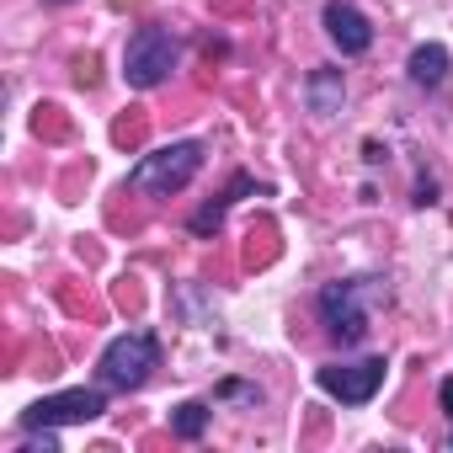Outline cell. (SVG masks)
<instances>
[{
	"label": "cell",
	"mask_w": 453,
	"mask_h": 453,
	"mask_svg": "<svg viewBox=\"0 0 453 453\" xmlns=\"http://www.w3.org/2000/svg\"><path fill=\"white\" fill-rule=\"evenodd\" d=\"M320 22H326V38L352 59V54H368L373 49V27H368V17L352 6V0H326V12H320Z\"/></svg>",
	"instance_id": "7"
},
{
	"label": "cell",
	"mask_w": 453,
	"mask_h": 453,
	"mask_svg": "<svg viewBox=\"0 0 453 453\" xmlns=\"http://www.w3.org/2000/svg\"><path fill=\"white\" fill-rule=\"evenodd\" d=\"M368 299H373V278H342V283L320 288L315 310H320L326 331L342 347H363L368 342Z\"/></svg>",
	"instance_id": "3"
},
{
	"label": "cell",
	"mask_w": 453,
	"mask_h": 453,
	"mask_svg": "<svg viewBox=\"0 0 453 453\" xmlns=\"http://www.w3.org/2000/svg\"><path fill=\"white\" fill-rule=\"evenodd\" d=\"M437 400H442V411H448V421H453V379L437 384Z\"/></svg>",
	"instance_id": "14"
},
{
	"label": "cell",
	"mask_w": 453,
	"mask_h": 453,
	"mask_svg": "<svg viewBox=\"0 0 453 453\" xmlns=\"http://www.w3.org/2000/svg\"><path fill=\"white\" fill-rule=\"evenodd\" d=\"M213 400H241V405H262V384H246V379H224L213 389Z\"/></svg>",
	"instance_id": "12"
},
{
	"label": "cell",
	"mask_w": 453,
	"mask_h": 453,
	"mask_svg": "<svg viewBox=\"0 0 453 453\" xmlns=\"http://www.w3.org/2000/svg\"><path fill=\"white\" fill-rule=\"evenodd\" d=\"M448 70H453V59H448L442 43H421V49H411V59H405V75H411V86H421V91H437V86L448 81Z\"/></svg>",
	"instance_id": "10"
},
{
	"label": "cell",
	"mask_w": 453,
	"mask_h": 453,
	"mask_svg": "<svg viewBox=\"0 0 453 453\" xmlns=\"http://www.w3.org/2000/svg\"><path fill=\"white\" fill-rule=\"evenodd\" d=\"M304 102H310L315 118H336L342 102H347V81H342V70H331V65L310 70V81H304Z\"/></svg>",
	"instance_id": "9"
},
{
	"label": "cell",
	"mask_w": 453,
	"mask_h": 453,
	"mask_svg": "<svg viewBox=\"0 0 453 453\" xmlns=\"http://www.w3.org/2000/svg\"><path fill=\"white\" fill-rule=\"evenodd\" d=\"M203 171V144L197 139H171L150 155H139L128 165V192H144V197H171L181 192L192 176Z\"/></svg>",
	"instance_id": "1"
},
{
	"label": "cell",
	"mask_w": 453,
	"mask_h": 453,
	"mask_svg": "<svg viewBox=\"0 0 453 453\" xmlns=\"http://www.w3.org/2000/svg\"><path fill=\"white\" fill-rule=\"evenodd\" d=\"M176 59H181V49H176V38L165 27H139L128 38V49H123V81L134 91H155V86L171 81Z\"/></svg>",
	"instance_id": "4"
},
{
	"label": "cell",
	"mask_w": 453,
	"mask_h": 453,
	"mask_svg": "<svg viewBox=\"0 0 453 453\" xmlns=\"http://www.w3.org/2000/svg\"><path fill=\"white\" fill-rule=\"evenodd\" d=\"M38 437H27L17 453H59V437H54V426H33Z\"/></svg>",
	"instance_id": "13"
},
{
	"label": "cell",
	"mask_w": 453,
	"mask_h": 453,
	"mask_svg": "<svg viewBox=\"0 0 453 453\" xmlns=\"http://www.w3.org/2000/svg\"><path fill=\"white\" fill-rule=\"evenodd\" d=\"M246 192H257V176H251V171H235V176H230V187H224L208 208H197V213L187 219V230H192V235H219V230H224V213H230Z\"/></svg>",
	"instance_id": "8"
},
{
	"label": "cell",
	"mask_w": 453,
	"mask_h": 453,
	"mask_svg": "<svg viewBox=\"0 0 453 453\" xmlns=\"http://www.w3.org/2000/svg\"><path fill=\"white\" fill-rule=\"evenodd\" d=\"M384 373H389V363H384V357L320 363V368H315V384H320L331 400H342V405H368V400L384 389Z\"/></svg>",
	"instance_id": "5"
},
{
	"label": "cell",
	"mask_w": 453,
	"mask_h": 453,
	"mask_svg": "<svg viewBox=\"0 0 453 453\" xmlns=\"http://www.w3.org/2000/svg\"><path fill=\"white\" fill-rule=\"evenodd\" d=\"M107 411V395L102 389H59V395H43V400H33L27 411H22V432H33V426H86V421H96Z\"/></svg>",
	"instance_id": "6"
},
{
	"label": "cell",
	"mask_w": 453,
	"mask_h": 453,
	"mask_svg": "<svg viewBox=\"0 0 453 453\" xmlns=\"http://www.w3.org/2000/svg\"><path fill=\"white\" fill-rule=\"evenodd\" d=\"M208 416H213V405H208V400H181V405L171 411V432L192 442V437H203V432H208Z\"/></svg>",
	"instance_id": "11"
},
{
	"label": "cell",
	"mask_w": 453,
	"mask_h": 453,
	"mask_svg": "<svg viewBox=\"0 0 453 453\" xmlns=\"http://www.w3.org/2000/svg\"><path fill=\"white\" fill-rule=\"evenodd\" d=\"M448 448H453V432H448Z\"/></svg>",
	"instance_id": "15"
},
{
	"label": "cell",
	"mask_w": 453,
	"mask_h": 453,
	"mask_svg": "<svg viewBox=\"0 0 453 453\" xmlns=\"http://www.w3.org/2000/svg\"><path fill=\"white\" fill-rule=\"evenodd\" d=\"M155 368H160V336L155 331H123V336H112L102 347L96 379H102V389L128 395V389H144V379Z\"/></svg>",
	"instance_id": "2"
}]
</instances>
